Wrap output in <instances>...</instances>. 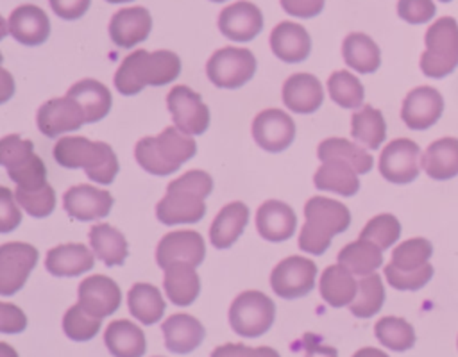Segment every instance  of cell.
Segmentation results:
<instances>
[{"label": "cell", "instance_id": "2e32d148", "mask_svg": "<svg viewBox=\"0 0 458 357\" xmlns=\"http://www.w3.org/2000/svg\"><path fill=\"white\" fill-rule=\"evenodd\" d=\"M254 141L267 152H283L295 136L293 120L281 109H265L252 121Z\"/></svg>", "mask_w": 458, "mask_h": 357}, {"label": "cell", "instance_id": "8d00e7d4", "mask_svg": "<svg viewBox=\"0 0 458 357\" xmlns=\"http://www.w3.org/2000/svg\"><path fill=\"white\" fill-rule=\"evenodd\" d=\"M89 243L95 255L106 266H120L127 257V241L120 230L107 223L93 225L89 230Z\"/></svg>", "mask_w": 458, "mask_h": 357}, {"label": "cell", "instance_id": "484cf974", "mask_svg": "<svg viewBox=\"0 0 458 357\" xmlns=\"http://www.w3.org/2000/svg\"><path fill=\"white\" fill-rule=\"evenodd\" d=\"M420 168L433 180H449L458 175V137L433 141L420 157Z\"/></svg>", "mask_w": 458, "mask_h": 357}, {"label": "cell", "instance_id": "7c38bea8", "mask_svg": "<svg viewBox=\"0 0 458 357\" xmlns=\"http://www.w3.org/2000/svg\"><path fill=\"white\" fill-rule=\"evenodd\" d=\"M420 148L415 141L399 137L390 141L379 157V173L392 184H410L419 177Z\"/></svg>", "mask_w": 458, "mask_h": 357}, {"label": "cell", "instance_id": "603a6c76", "mask_svg": "<svg viewBox=\"0 0 458 357\" xmlns=\"http://www.w3.org/2000/svg\"><path fill=\"white\" fill-rule=\"evenodd\" d=\"M324 100V91L318 79L311 73H295L283 84V102L286 109L308 114L315 112Z\"/></svg>", "mask_w": 458, "mask_h": 357}, {"label": "cell", "instance_id": "d590c367", "mask_svg": "<svg viewBox=\"0 0 458 357\" xmlns=\"http://www.w3.org/2000/svg\"><path fill=\"white\" fill-rule=\"evenodd\" d=\"M344 61L349 68L360 73H372L381 64L379 46L363 32H352L342 45Z\"/></svg>", "mask_w": 458, "mask_h": 357}, {"label": "cell", "instance_id": "d6a6232c", "mask_svg": "<svg viewBox=\"0 0 458 357\" xmlns=\"http://www.w3.org/2000/svg\"><path fill=\"white\" fill-rule=\"evenodd\" d=\"M104 341L114 357H141L147 350L143 330L129 320L111 321L106 328Z\"/></svg>", "mask_w": 458, "mask_h": 357}, {"label": "cell", "instance_id": "7bdbcfd3", "mask_svg": "<svg viewBox=\"0 0 458 357\" xmlns=\"http://www.w3.org/2000/svg\"><path fill=\"white\" fill-rule=\"evenodd\" d=\"M327 91L333 102H336L344 109H358L365 95L361 82L345 70L331 73V77L327 79Z\"/></svg>", "mask_w": 458, "mask_h": 357}, {"label": "cell", "instance_id": "91938a15", "mask_svg": "<svg viewBox=\"0 0 458 357\" xmlns=\"http://www.w3.org/2000/svg\"><path fill=\"white\" fill-rule=\"evenodd\" d=\"M106 2H111V4H123V2H131V0H106Z\"/></svg>", "mask_w": 458, "mask_h": 357}, {"label": "cell", "instance_id": "74e56055", "mask_svg": "<svg viewBox=\"0 0 458 357\" xmlns=\"http://www.w3.org/2000/svg\"><path fill=\"white\" fill-rule=\"evenodd\" d=\"M127 305L131 314L143 325H154L165 312V300L159 289L145 282H138L131 287Z\"/></svg>", "mask_w": 458, "mask_h": 357}, {"label": "cell", "instance_id": "e575fe53", "mask_svg": "<svg viewBox=\"0 0 458 357\" xmlns=\"http://www.w3.org/2000/svg\"><path fill=\"white\" fill-rule=\"evenodd\" d=\"M338 264L347 268L352 275H370L383 264V253L377 245L369 239H356L338 252Z\"/></svg>", "mask_w": 458, "mask_h": 357}, {"label": "cell", "instance_id": "e0dca14e", "mask_svg": "<svg viewBox=\"0 0 458 357\" xmlns=\"http://www.w3.org/2000/svg\"><path fill=\"white\" fill-rule=\"evenodd\" d=\"M82 123H86V116L79 104L70 96L52 98L38 111V129L47 137H57L63 132L77 130Z\"/></svg>", "mask_w": 458, "mask_h": 357}, {"label": "cell", "instance_id": "30bf717a", "mask_svg": "<svg viewBox=\"0 0 458 357\" xmlns=\"http://www.w3.org/2000/svg\"><path fill=\"white\" fill-rule=\"evenodd\" d=\"M315 277L317 266L313 261L301 255H290L272 270L270 286L281 298H299L315 287Z\"/></svg>", "mask_w": 458, "mask_h": 357}, {"label": "cell", "instance_id": "836d02e7", "mask_svg": "<svg viewBox=\"0 0 458 357\" xmlns=\"http://www.w3.org/2000/svg\"><path fill=\"white\" fill-rule=\"evenodd\" d=\"M358 282L342 264L327 266L320 277V295L331 307H344L354 300Z\"/></svg>", "mask_w": 458, "mask_h": 357}, {"label": "cell", "instance_id": "3957f363", "mask_svg": "<svg viewBox=\"0 0 458 357\" xmlns=\"http://www.w3.org/2000/svg\"><path fill=\"white\" fill-rule=\"evenodd\" d=\"M306 223L301 228L299 248L306 253L322 255L333 236L344 232L351 223L349 209L333 198L313 196L304 205Z\"/></svg>", "mask_w": 458, "mask_h": 357}, {"label": "cell", "instance_id": "83f0119b", "mask_svg": "<svg viewBox=\"0 0 458 357\" xmlns=\"http://www.w3.org/2000/svg\"><path fill=\"white\" fill-rule=\"evenodd\" d=\"M166 348L174 353H190L204 339L206 330L202 323L190 314H172L163 323Z\"/></svg>", "mask_w": 458, "mask_h": 357}, {"label": "cell", "instance_id": "44dd1931", "mask_svg": "<svg viewBox=\"0 0 458 357\" xmlns=\"http://www.w3.org/2000/svg\"><path fill=\"white\" fill-rule=\"evenodd\" d=\"M7 29L16 41L29 46H36L47 41L50 34V21L43 9H39L38 5L25 4L11 12L7 20Z\"/></svg>", "mask_w": 458, "mask_h": 357}, {"label": "cell", "instance_id": "277c9868", "mask_svg": "<svg viewBox=\"0 0 458 357\" xmlns=\"http://www.w3.org/2000/svg\"><path fill=\"white\" fill-rule=\"evenodd\" d=\"M54 159L63 168H82L88 177L100 184H111L118 173V159L107 143L81 136L57 139Z\"/></svg>", "mask_w": 458, "mask_h": 357}, {"label": "cell", "instance_id": "f907efd6", "mask_svg": "<svg viewBox=\"0 0 458 357\" xmlns=\"http://www.w3.org/2000/svg\"><path fill=\"white\" fill-rule=\"evenodd\" d=\"M211 357H279V353L268 346L250 348L247 345L227 343L211 352Z\"/></svg>", "mask_w": 458, "mask_h": 357}, {"label": "cell", "instance_id": "c3c4849f", "mask_svg": "<svg viewBox=\"0 0 458 357\" xmlns=\"http://www.w3.org/2000/svg\"><path fill=\"white\" fill-rule=\"evenodd\" d=\"M14 198L34 218L48 216L55 207V193H54L52 186H48V184L36 191H27V189L16 187Z\"/></svg>", "mask_w": 458, "mask_h": 357}, {"label": "cell", "instance_id": "7dc6e473", "mask_svg": "<svg viewBox=\"0 0 458 357\" xmlns=\"http://www.w3.org/2000/svg\"><path fill=\"white\" fill-rule=\"evenodd\" d=\"M433 266L428 262L417 270H411V271H403V270H397L394 264H386L385 266V277H386V282L399 289V291H417L420 287H424L431 277H433Z\"/></svg>", "mask_w": 458, "mask_h": 357}, {"label": "cell", "instance_id": "d6986e66", "mask_svg": "<svg viewBox=\"0 0 458 357\" xmlns=\"http://www.w3.org/2000/svg\"><path fill=\"white\" fill-rule=\"evenodd\" d=\"M64 211L81 221H89L97 218H104L109 214L113 207V196L89 184L73 186L64 193L63 198Z\"/></svg>", "mask_w": 458, "mask_h": 357}, {"label": "cell", "instance_id": "ba28073f", "mask_svg": "<svg viewBox=\"0 0 458 357\" xmlns=\"http://www.w3.org/2000/svg\"><path fill=\"white\" fill-rule=\"evenodd\" d=\"M276 316L274 302L261 291H243L229 309V323L238 336L258 337L265 334Z\"/></svg>", "mask_w": 458, "mask_h": 357}, {"label": "cell", "instance_id": "f1b7e54d", "mask_svg": "<svg viewBox=\"0 0 458 357\" xmlns=\"http://www.w3.org/2000/svg\"><path fill=\"white\" fill-rule=\"evenodd\" d=\"M249 221V209L242 202H231L222 207L209 228V239L215 248L231 246L243 232Z\"/></svg>", "mask_w": 458, "mask_h": 357}, {"label": "cell", "instance_id": "4fadbf2b", "mask_svg": "<svg viewBox=\"0 0 458 357\" xmlns=\"http://www.w3.org/2000/svg\"><path fill=\"white\" fill-rule=\"evenodd\" d=\"M166 105L175 127L188 134H202L209 125V109L188 86H174L166 95Z\"/></svg>", "mask_w": 458, "mask_h": 357}, {"label": "cell", "instance_id": "680465c9", "mask_svg": "<svg viewBox=\"0 0 458 357\" xmlns=\"http://www.w3.org/2000/svg\"><path fill=\"white\" fill-rule=\"evenodd\" d=\"M0 348H2V357H18V355H16V352H14V350H11L5 343H2V345H0Z\"/></svg>", "mask_w": 458, "mask_h": 357}, {"label": "cell", "instance_id": "816d5d0a", "mask_svg": "<svg viewBox=\"0 0 458 357\" xmlns=\"http://www.w3.org/2000/svg\"><path fill=\"white\" fill-rule=\"evenodd\" d=\"M21 221V212L7 187L0 189V232H11Z\"/></svg>", "mask_w": 458, "mask_h": 357}, {"label": "cell", "instance_id": "52a82bcc", "mask_svg": "<svg viewBox=\"0 0 458 357\" xmlns=\"http://www.w3.org/2000/svg\"><path fill=\"white\" fill-rule=\"evenodd\" d=\"M0 162L18 187L36 191L47 186V166L34 154V145L20 136H5L0 141Z\"/></svg>", "mask_w": 458, "mask_h": 357}, {"label": "cell", "instance_id": "1f68e13d", "mask_svg": "<svg viewBox=\"0 0 458 357\" xmlns=\"http://www.w3.org/2000/svg\"><path fill=\"white\" fill-rule=\"evenodd\" d=\"M163 284L170 302L181 307L193 303L200 291V278L195 271V266L188 262H172L165 270Z\"/></svg>", "mask_w": 458, "mask_h": 357}, {"label": "cell", "instance_id": "ac0fdd59", "mask_svg": "<svg viewBox=\"0 0 458 357\" xmlns=\"http://www.w3.org/2000/svg\"><path fill=\"white\" fill-rule=\"evenodd\" d=\"M122 302V293L116 282L106 275H93L79 286V303L93 318L113 314Z\"/></svg>", "mask_w": 458, "mask_h": 357}, {"label": "cell", "instance_id": "5bb4252c", "mask_svg": "<svg viewBox=\"0 0 458 357\" xmlns=\"http://www.w3.org/2000/svg\"><path fill=\"white\" fill-rule=\"evenodd\" d=\"M206 245L195 230H174L163 236L156 250L157 266L166 270L172 262H188L199 266L204 259Z\"/></svg>", "mask_w": 458, "mask_h": 357}, {"label": "cell", "instance_id": "94428289", "mask_svg": "<svg viewBox=\"0 0 458 357\" xmlns=\"http://www.w3.org/2000/svg\"><path fill=\"white\" fill-rule=\"evenodd\" d=\"M211 2H225V0H211Z\"/></svg>", "mask_w": 458, "mask_h": 357}, {"label": "cell", "instance_id": "ab89813d", "mask_svg": "<svg viewBox=\"0 0 458 357\" xmlns=\"http://www.w3.org/2000/svg\"><path fill=\"white\" fill-rule=\"evenodd\" d=\"M317 155L322 162L329 161V159H342L345 162H349L358 173H367L370 171L374 159L370 154H367L365 148L342 139V137H331V139H324L318 148H317Z\"/></svg>", "mask_w": 458, "mask_h": 357}, {"label": "cell", "instance_id": "8fae6325", "mask_svg": "<svg viewBox=\"0 0 458 357\" xmlns=\"http://www.w3.org/2000/svg\"><path fill=\"white\" fill-rule=\"evenodd\" d=\"M38 262V250L29 243H4L0 246V295L9 296L23 287Z\"/></svg>", "mask_w": 458, "mask_h": 357}, {"label": "cell", "instance_id": "f6af8a7d", "mask_svg": "<svg viewBox=\"0 0 458 357\" xmlns=\"http://www.w3.org/2000/svg\"><path fill=\"white\" fill-rule=\"evenodd\" d=\"M401 236V223L394 214H377L367 221L360 237L369 239L381 250L390 248Z\"/></svg>", "mask_w": 458, "mask_h": 357}, {"label": "cell", "instance_id": "4dcf8cb0", "mask_svg": "<svg viewBox=\"0 0 458 357\" xmlns=\"http://www.w3.org/2000/svg\"><path fill=\"white\" fill-rule=\"evenodd\" d=\"M313 182L320 191H333L344 196H352L360 189L358 171L342 159H329L322 162L313 177Z\"/></svg>", "mask_w": 458, "mask_h": 357}, {"label": "cell", "instance_id": "db71d44e", "mask_svg": "<svg viewBox=\"0 0 458 357\" xmlns=\"http://www.w3.org/2000/svg\"><path fill=\"white\" fill-rule=\"evenodd\" d=\"M326 0H281L283 9L297 18H313L324 9Z\"/></svg>", "mask_w": 458, "mask_h": 357}, {"label": "cell", "instance_id": "4316f807", "mask_svg": "<svg viewBox=\"0 0 458 357\" xmlns=\"http://www.w3.org/2000/svg\"><path fill=\"white\" fill-rule=\"evenodd\" d=\"M93 253L82 243H66L54 246L47 253L45 266L55 277H77L93 268Z\"/></svg>", "mask_w": 458, "mask_h": 357}, {"label": "cell", "instance_id": "11a10c76", "mask_svg": "<svg viewBox=\"0 0 458 357\" xmlns=\"http://www.w3.org/2000/svg\"><path fill=\"white\" fill-rule=\"evenodd\" d=\"M52 11L63 18V20H77L81 18L88 7L91 0H48Z\"/></svg>", "mask_w": 458, "mask_h": 357}, {"label": "cell", "instance_id": "681fc988", "mask_svg": "<svg viewBox=\"0 0 458 357\" xmlns=\"http://www.w3.org/2000/svg\"><path fill=\"white\" fill-rule=\"evenodd\" d=\"M437 12L433 0H399L397 2V14L401 20L419 25L429 21Z\"/></svg>", "mask_w": 458, "mask_h": 357}, {"label": "cell", "instance_id": "ee69618b", "mask_svg": "<svg viewBox=\"0 0 458 357\" xmlns=\"http://www.w3.org/2000/svg\"><path fill=\"white\" fill-rule=\"evenodd\" d=\"M431 253H433V245L428 239L411 237L394 248L390 264H394L397 270L411 271L428 264Z\"/></svg>", "mask_w": 458, "mask_h": 357}, {"label": "cell", "instance_id": "6125c7cd", "mask_svg": "<svg viewBox=\"0 0 458 357\" xmlns=\"http://www.w3.org/2000/svg\"><path fill=\"white\" fill-rule=\"evenodd\" d=\"M440 2H451V0H440Z\"/></svg>", "mask_w": 458, "mask_h": 357}, {"label": "cell", "instance_id": "9f6ffc18", "mask_svg": "<svg viewBox=\"0 0 458 357\" xmlns=\"http://www.w3.org/2000/svg\"><path fill=\"white\" fill-rule=\"evenodd\" d=\"M304 357H338L336 348L322 345L320 339L313 334H306L304 336Z\"/></svg>", "mask_w": 458, "mask_h": 357}, {"label": "cell", "instance_id": "f5cc1de1", "mask_svg": "<svg viewBox=\"0 0 458 357\" xmlns=\"http://www.w3.org/2000/svg\"><path fill=\"white\" fill-rule=\"evenodd\" d=\"M27 327L25 314L13 303L2 302L0 303V330L4 334L21 332Z\"/></svg>", "mask_w": 458, "mask_h": 357}, {"label": "cell", "instance_id": "d4e9b609", "mask_svg": "<svg viewBox=\"0 0 458 357\" xmlns=\"http://www.w3.org/2000/svg\"><path fill=\"white\" fill-rule=\"evenodd\" d=\"M270 48L284 62H301L311 50V39L302 25L281 21L270 32Z\"/></svg>", "mask_w": 458, "mask_h": 357}, {"label": "cell", "instance_id": "9c48e42d", "mask_svg": "<svg viewBox=\"0 0 458 357\" xmlns=\"http://www.w3.org/2000/svg\"><path fill=\"white\" fill-rule=\"evenodd\" d=\"M256 71V57L247 48H236V46H225L216 50L208 64L206 73L209 80L225 89H234L243 86L254 77Z\"/></svg>", "mask_w": 458, "mask_h": 357}, {"label": "cell", "instance_id": "8992f818", "mask_svg": "<svg viewBox=\"0 0 458 357\" xmlns=\"http://www.w3.org/2000/svg\"><path fill=\"white\" fill-rule=\"evenodd\" d=\"M426 50L420 55V70L426 77L442 79L458 66V23L451 16L438 18L426 30Z\"/></svg>", "mask_w": 458, "mask_h": 357}, {"label": "cell", "instance_id": "9a60e30c", "mask_svg": "<svg viewBox=\"0 0 458 357\" xmlns=\"http://www.w3.org/2000/svg\"><path fill=\"white\" fill-rule=\"evenodd\" d=\"M444 112V98L440 91L431 86L411 89L401 107V118L406 127L424 130L435 125Z\"/></svg>", "mask_w": 458, "mask_h": 357}, {"label": "cell", "instance_id": "6f0895ef", "mask_svg": "<svg viewBox=\"0 0 458 357\" xmlns=\"http://www.w3.org/2000/svg\"><path fill=\"white\" fill-rule=\"evenodd\" d=\"M352 357H388L385 352L377 350V348H372V346H365L361 350H358Z\"/></svg>", "mask_w": 458, "mask_h": 357}, {"label": "cell", "instance_id": "bcb514c9", "mask_svg": "<svg viewBox=\"0 0 458 357\" xmlns=\"http://www.w3.org/2000/svg\"><path fill=\"white\" fill-rule=\"evenodd\" d=\"M100 321H102L100 318H93L81 307V303H77L66 311L63 318V328L70 339L88 341L95 337L97 332L100 330Z\"/></svg>", "mask_w": 458, "mask_h": 357}, {"label": "cell", "instance_id": "7a4b0ae2", "mask_svg": "<svg viewBox=\"0 0 458 357\" xmlns=\"http://www.w3.org/2000/svg\"><path fill=\"white\" fill-rule=\"evenodd\" d=\"M181 73V59L170 50H136L129 54L114 73L118 93L131 96L140 93L147 84L165 86Z\"/></svg>", "mask_w": 458, "mask_h": 357}, {"label": "cell", "instance_id": "f35d334b", "mask_svg": "<svg viewBox=\"0 0 458 357\" xmlns=\"http://www.w3.org/2000/svg\"><path fill=\"white\" fill-rule=\"evenodd\" d=\"M351 134L356 141L365 145L370 150L379 148L386 137V123L381 111L372 105H363L351 118Z\"/></svg>", "mask_w": 458, "mask_h": 357}, {"label": "cell", "instance_id": "7402d4cb", "mask_svg": "<svg viewBox=\"0 0 458 357\" xmlns=\"http://www.w3.org/2000/svg\"><path fill=\"white\" fill-rule=\"evenodd\" d=\"M150 29L152 18L145 7L120 9L109 21V36L122 48H131L147 39Z\"/></svg>", "mask_w": 458, "mask_h": 357}, {"label": "cell", "instance_id": "60d3db41", "mask_svg": "<svg viewBox=\"0 0 458 357\" xmlns=\"http://www.w3.org/2000/svg\"><path fill=\"white\" fill-rule=\"evenodd\" d=\"M385 302V287L381 277L377 273H370L361 277L358 282V293L354 300L349 303L351 312L358 318H370L374 316Z\"/></svg>", "mask_w": 458, "mask_h": 357}, {"label": "cell", "instance_id": "5b68a950", "mask_svg": "<svg viewBox=\"0 0 458 357\" xmlns=\"http://www.w3.org/2000/svg\"><path fill=\"white\" fill-rule=\"evenodd\" d=\"M197 152V143L177 127H166L157 137H143L136 143L138 164L152 175H170Z\"/></svg>", "mask_w": 458, "mask_h": 357}, {"label": "cell", "instance_id": "b9f144b4", "mask_svg": "<svg viewBox=\"0 0 458 357\" xmlns=\"http://www.w3.org/2000/svg\"><path fill=\"white\" fill-rule=\"evenodd\" d=\"M376 337L381 345L394 352H404L415 345L413 327L397 316H385L374 327Z\"/></svg>", "mask_w": 458, "mask_h": 357}, {"label": "cell", "instance_id": "6da1fadb", "mask_svg": "<svg viewBox=\"0 0 458 357\" xmlns=\"http://www.w3.org/2000/svg\"><path fill=\"white\" fill-rule=\"evenodd\" d=\"M213 189V178L202 170H191L172 180L166 195L156 205V216L165 225L197 223L206 214L204 198Z\"/></svg>", "mask_w": 458, "mask_h": 357}, {"label": "cell", "instance_id": "cb8c5ba5", "mask_svg": "<svg viewBox=\"0 0 458 357\" xmlns=\"http://www.w3.org/2000/svg\"><path fill=\"white\" fill-rule=\"evenodd\" d=\"M297 225L295 212L279 200H267L256 214L258 234L267 241H286L293 236Z\"/></svg>", "mask_w": 458, "mask_h": 357}, {"label": "cell", "instance_id": "ffe728a7", "mask_svg": "<svg viewBox=\"0 0 458 357\" xmlns=\"http://www.w3.org/2000/svg\"><path fill=\"white\" fill-rule=\"evenodd\" d=\"M218 29L233 41H250L263 29V14L258 5L250 2H236L222 9Z\"/></svg>", "mask_w": 458, "mask_h": 357}, {"label": "cell", "instance_id": "f546056e", "mask_svg": "<svg viewBox=\"0 0 458 357\" xmlns=\"http://www.w3.org/2000/svg\"><path fill=\"white\" fill-rule=\"evenodd\" d=\"M66 96L73 98L79 104L86 116V123H95L102 120L109 112L113 102L109 89L93 79H84L73 84L68 89Z\"/></svg>", "mask_w": 458, "mask_h": 357}]
</instances>
